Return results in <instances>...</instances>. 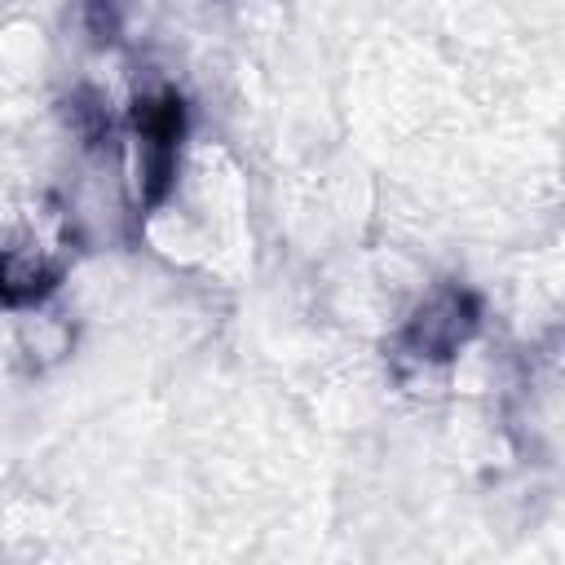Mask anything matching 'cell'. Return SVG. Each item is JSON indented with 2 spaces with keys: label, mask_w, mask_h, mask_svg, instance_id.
I'll return each mask as SVG.
<instances>
[{
  "label": "cell",
  "mask_w": 565,
  "mask_h": 565,
  "mask_svg": "<svg viewBox=\"0 0 565 565\" xmlns=\"http://www.w3.org/2000/svg\"><path fill=\"white\" fill-rule=\"evenodd\" d=\"M132 128H137V163H141V203L159 207L177 177L181 137H185V102L177 93L137 97Z\"/></svg>",
  "instance_id": "obj_1"
},
{
  "label": "cell",
  "mask_w": 565,
  "mask_h": 565,
  "mask_svg": "<svg viewBox=\"0 0 565 565\" xmlns=\"http://www.w3.org/2000/svg\"><path fill=\"white\" fill-rule=\"evenodd\" d=\"M477 318H481V305L472 291H459V287H446L437 291L402 331V349L411 358H424V362H446L459 353V344L477 331Z\"/></svg>",
  "instance_id": "obj_2"
},
{
  "label": "cell",
  "mask_w": 565,
  "mask_h": 565,
  "mask_svg": "<svg viewBox=\"0 0 565 565\" xmlns=\"http://www.w3.org/2000/svg\"><path fill=\"white\" fill-rule=\"evenodd\" d=\"M71 124H75V132L84 137V141H102V137H110V115H106V106L84 88V93H75L71 97Z\"/></svg>",
  "instance_id": "obj_3"
},
{
  "label": "cell",
  "mask_w": 565,
  "mask_h": 565,
  "mask_svg": "<svg viewBox=\"0 0 565 565\" xmlns=\"http://www.w3.org/2000/svg\"><path fill=\"white\" fill-rule=\"evenodd\" d=\"M79 4H84V22H88L93 40L110 44L119 35V4L115 0H79Z\"/></svg>",
  "instance_id": "obj_4"
}]
</instances>
